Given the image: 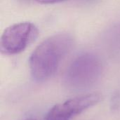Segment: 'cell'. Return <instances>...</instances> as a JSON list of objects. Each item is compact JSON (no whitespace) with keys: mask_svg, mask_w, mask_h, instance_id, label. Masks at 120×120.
I'll use <instances>...</instances> for the list:
<instances>
[{"mask_svg":"<svg viewBox=\"0 0 120 120\" xmlns=\"http://www.w3.org/2000/svg\"><path fill=\"white\" fill-rule=\"evenodd\" d=\"M73 46V38L68 33H59L42 41L32 53L29 65L33 79L42 82L57 71L62 59Z\"/></svg>","mask_w":120,"mask_h":120,"instance_id":"1","label":"cell"},{"mask_svg":"<svg viewBox=\"0 0 120 120\" xmlns=\"http://www.w3.org/2000/svg\"><path fill=\"white\" fill-rule=\"evenodd\" d=\"M103 65L94 53L86 52L77 56L68 66L64 77L70 89L82 90L94 86L101 78Z\"/></svg>","mask_w":120,"mask_h":120,"instance_id":"2","label":"cell"},{"mask_svg":"<svg viewBox=\"0 0 120 120\" xmlns=\"http://www.w3.org/2000/svg\"><path fill=\"white\" fill-rule=\"evenodd\" d=\"M39 31L34 24L21 22L8 26L3 32L0 50L5 55H15L23 51L37 38Z\"/></svg>","mask_w":120,"mask_h":120,"instance_id":"3","label":"cell"},{"mask_svg":"<svg viewBox=\"0 0 120 120\" xmlns=\"http://www.w3.org/2000/svg\"><path fill=\"white\" fill-rule=\"evenodd\" d=\"M99 94H89L70 98L51 108L44 120H71L101 101Z\"/></svg>","mask_w":120,"mask_h":120,"instance_id":"4","label":"cell"},{"mask_svg":"<svg viewBox=\"0 0 120 120\" xmlns=\"http://www.w3.org/2000/svg\"><path fill=\"white\" fill-rule=\"evenodd\" d=\"M36 1L41 4H53L56 3L62 2L66 0H36Z\"/></svg>","mask_w":120,"mask_h":120,"instance_id":"5","label":"cell"},{"mask_svg":"<svg viewBox=\"0 0 120 120\" xmlns=\"http://www.w3.org/2000/svg\"><path fill=\"white\" fill-rule=\"evenodd\" d=\"M34 120V119H31V118H29V119H26V120Z\"/></svg>","mask_w":120,"mask_h":120,"instance_id":"6","label":"cell"}]
</instances>
